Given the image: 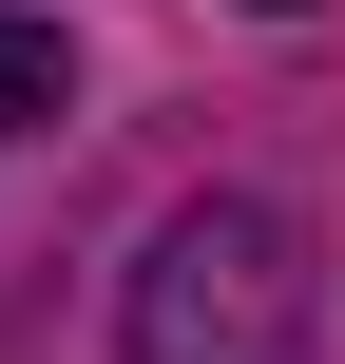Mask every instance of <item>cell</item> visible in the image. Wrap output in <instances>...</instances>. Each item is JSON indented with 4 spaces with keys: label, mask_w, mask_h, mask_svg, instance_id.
I'll return each instance as SVG.
<instances>
[{
    "label": "cell",
    "mask_w": 345,
    "mask_h": 364,
    "mask_svg": "<svg viewBox=\"0 0 345 364\" xmlns=\"http://www.w3.org/2000/svg\"><path fill=\"white\" fill-rule=\"evenodd\" d=\"M307 326H327L307 211H269V192H192V211L134 250L115 364H307Z\"/></svg>",
    "instance_id": "1"
},
{
    "label": "cell",
    "mask_w": 345,
    "mask_h": 364,
    "mask_svg": "<svg viewBox=\"0 0 345 364\" xmlns=\"http://www.w3.org/2000/svg\"><path fill=\"white\" fill-rule=\"evenodd\" d=\"M58 96H77V58H58V19H0V154H19V134H38Z\"/></svg>",
    "instance_id": "2"
}]
</instances>
